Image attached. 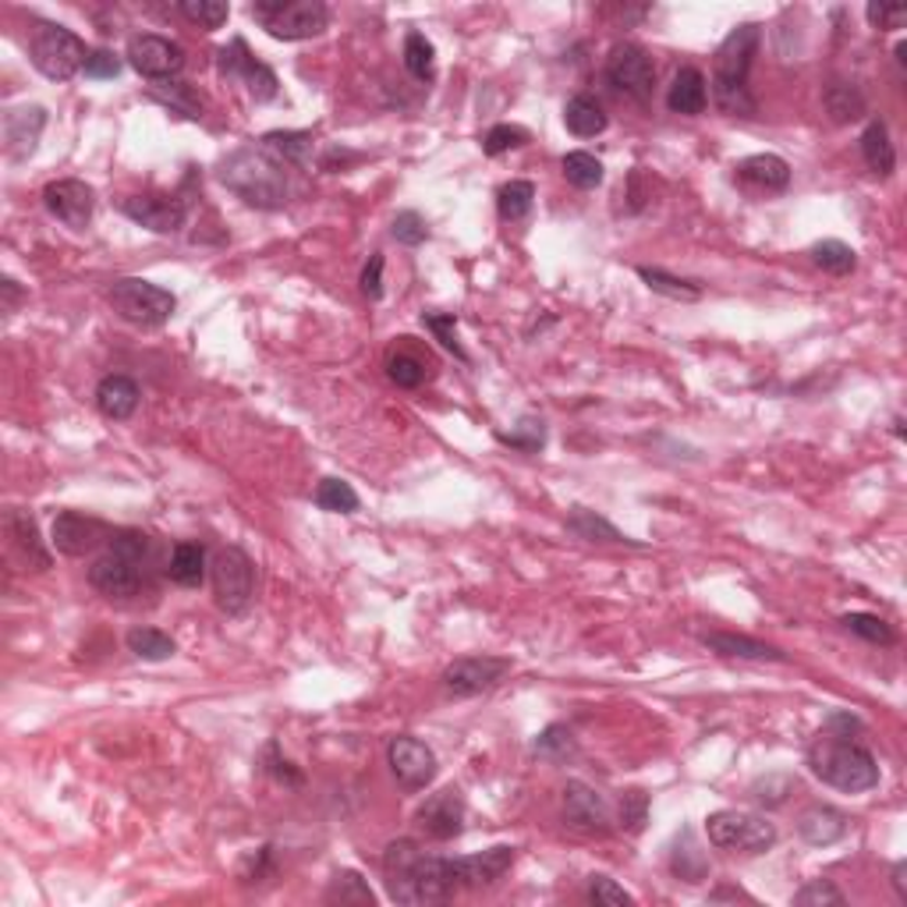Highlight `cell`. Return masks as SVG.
<instances>
[{
    "label": "cell",
    "mask_w": 907,
    "mask_h": 907,
    "mask_svg": "<svg viewBox=\"0 0 907 907\" xmlns=\"http://www.w3.org/2000/svg\"><path fill=\"white\" fill-rule=\"evenodd\" d=\"M216 67H221L224 78H238L241 86L249 89V97L255 103H269L280 92V83L274 75V67H266L263 61L252 58L249 43L241 36H235L231 43L221 50V58H216Z\"/></svg>",
    "instance_id": "11"
},
{
    "label": "cell",
    "mask_w": 907,
    "mask_h": 907,
    "mask_svg": "<svg viewBox=\"0 0 907 907\" xmlns=\"http://www.w3.org/2000/svg\"><path fill=\"white\" fill-rule=\"evenodd\" d=\"M847 830H851V819L833 805H811L797 816V833L811 847H830L836 841H844Z\"/></svg>",
    "instance_id": "24"
},
{
    "label": "cell",
    "mask_w": 907,
    "mask_h": 907,
    "mask_svg": "<svg viewBox=\"0 0 907 907\" xmlns=\"http://www.w3.org/2000/svg\"><path fill=\"white\" fill-rule=\"evenodd\" d=\"M564 125L571 135H578V139H595V135L606 131V114L592 97L578 92V97H571L564 106Z\"/></svg>",
    "instance_id": "30"
},
{
    "label": "cell",
    "mask_w": 907,
    "mask_h": 907,
    "mask_svg": "<svg viewBox=\"0 0 907 907\" xmlns=\"http://www.w3.org/2000/svg\"><path fill=\"white\" fill-rule=\"evenodd\" d=\"M121 213L153 235H178L188 221V206L178 196H131L121 202Z\"/></svg>",
    "instance_id": "18"
},
{
    "label": "cell",
    "mask_w": 907,
    "mask_h": 907,
    "mask_svg": "<svg viewBox=\"0 0 907 907\" xmlns=\"http://www.w3.org/2000/svg\"><path fill=\"white\" fill-rule=\"evenodd\" d=\"M390 235H394V238L401 241V245L415 249V245H423V241L429 238V227H426V221H423V213L404 210V213L394 216V227H390Z\"/></svg>",
    "instance_id": "53"
},
{
    "label": "cell",
    "mask_w": 907,
    "mask_h": 907,
    "mask_svg": "<svg viewBox=\"0 0 907 907\" xmlns=\"http://www.w3.org/2000/svg\"><path fill=\"white\" fill-rule=\"evenodd\" d=\"M532 752L546 763H567V759H575L578 755V741L564 723H550L543 734L536 738Z\"/></svg>",
    "instance_id": "40"
},
{
    "label": "cell",
    "mask_w": 907,
    "mask_h": 907,
    "mask_svg": "<svg viewBox=\"0 0 907 907\" xmlns=\"http://www.w3.org/2000/svg\"><path fill=\"white\" fill-rule=\"evenodd\" d=\"M564 819L575 826L581 833H592V836H603L610 833V805H606V797L600 791H592L589 783H578L571 780L564 788Z\"/></svg>",
    "instance_id": "20"
},
{
    "label": "cell",
    "mask_w": 907,
    "mask_h": 907,
    "mask_svg": "<svg viewBox=\"0 0 907 907\" xmlns=\"http://www.w3.org/2000/svg\"><path fill=\"white\" fill-rule=\"evenodd\" d=\"M316 504L330 514H355L358 511V493L351 490V482L344 479H323L316 486Z\"/></svg>",
    "instance_id": "45"
},
{
    "label": "cell",
    "mask_w": 907,
    "mask_h": 907,
    "mask_svg": "<svg viewBox=\"0 0 907 907\" xmlns=\"http://www.w3.org/2000/svg\"><path fill=\"white\" fill-rule=\"evenodd\" d=\"M149 100H156V103H164L171 106L174 114H185V117H192L199 121L202 111H206V103H202L199 92L188 86V83H178V78H167V83H153L149 86Z\"/></svg>",
    "instance_id": "34"
},
{
    "label": "cell",
    "mask_w": 907,
    "mask_h": 907,
    "mask_svg": "<svg viewBox=\"0 0 907 907\" xmlns=\"http://www.w3.org/2000/svg\"><path fill=\"white\" fill-rule=\"evenodd\" d=\"M418 826H423V833L429 841H454V836H462L465 830V797L462 791L446 788L429 794L423 808H418Z\"/></svg>",
    "instance_id": "19"
},
{
    "label": "cell",
    "mask_w": 907,
    "mask_h": 907,
    "mask_svg": "<svg viewBox=\"0 0 907 907\" xmlns=\"http://www.w3.org/2000/svg\"><path fill=\"white\" fill-rule=\"evenodd\" d=\"M383 872H387L390 897L398 904H440V900H451L462 890V883H457V861L426 855L423 844L408 841V836L387 844Z\"/></svg>",
    "instance_id": "1"
},
{
    "label": "cell",
    "mask_w": 907,
    "mask_h": 907,
    "mask_svg": "<svg viewBox=\"0 0 907 907\" xmlns=\"http://www.w3.org/2000/svg\"><path fill=\"white\" fill-rule=\"evenodd\" d=\"M153 560V539L139 528H117L111 543L89 567V585L106 600H128L142 589L146 564Z\"/></svg>",
    "instance_id": "5"
},
{
    "label": "cell",
    "mask_w": 907,
    "mask_h": 907,
    "mask_svg": "<svg viewBox=\"0 0 907 907\" xmlns=\"http://www.w3.org/2000/svg\"><path fill=\"white\" fill-rule=\"evenodd\" d=\"M167 575H171L174 585H185V589L202 585V578H206V546L202 543H178L171 553Z\"/></svg>",
    "instance_id": "33"
},
{
    "label": "cell",
    "mask_w": 907,
    "mask_h": 907,
    "mask_svg": "<svg viewBox=\"0 0 907 907\" xmlns=\"http://www.w3.org/2000/svg\"><path fill=\"white\" fill-rule=\"evenodd\" d=\"M648 822V794L645 791H628L620 797V826L628 833H642Z\"/></svg>",
    "instance_id": "54"
},
{
    "label": "cell",
    "mask_w": 907,
    "mask_h": 907,
    "mask_svg": "<svg viewBox=\"0 0 907 907\" xmlns=\"http://www.w3.org/2000/svg\"><path fill=\"white\" fill-rule=\"evenodd\" d=\"M639 277L645 280L648 291L670 298V302H698V298H702V284L684 280V277H673V274H667V269H659V266H639Z\"/></svg>",
    "instance_id": "35"
},
{
    "label": "cell",
    "mask_w": 907,
    "mask_h": 907,
    "mask_svg": "<svg viewBox=\"0 0 907 907\" xmlns=\"http://www.w3.org/2000/svg\"><path fill=\"white\" fill-rule=\"evenodd\" d=\"M706 103H709L706 75H702L698 67H681V72L673 75V86L667 92V106L673 114L695 117V114L706 111Z\"/></svg>",
    "instance_id": "28"
},
{
    "label": "cell",
    "mask_w": 907,
    "mask_h": 907,
    "mask_svg": "<svg viewBox=\"0 0 907 907\" xmlns=\"http://www.w3.org/2000/svg\"><path fill=\"white\" fill-rule=\"evenodd\" d=\"M249 15L284 43H302L330 25V11L323 0H255Z\"/></svg>",
    "instance_id": "6"
},
{
    "label": "cell",
    "mask_w": 907,
    "mask_h": 907,
    "mask_svg": "<svg viewBox=\"0 0 907 907\" xmlns=\"http://www.w3.org/2000/svg\"><path fill=\"white\" fill-rule=\"evenodd\" d=\"M794 904H802V907H841L844 893L836 890L830 879H811L808 886H802L794 893Z\"/></svg>",
    "instance_id": "51"
},
{
    "label": "cell",
    "mask_w": 907,
    "mask_h": 907,
    "mask_svg": "<svg viewBox=\"0 0 907 907\" xmlns=\"http://www.w3.org/2000/svg\"><path fill=\"white\" fill-rule=\"evenodd\" d=\"M178 11L188 22L199 25V29H206V33L221 29V25L231 18V8H227L224 0H181Z\"/></svg>",
    "instance_id": "46"
},
{
    "label": "cell",
    "mask_w": 907,
    "mask_h": 907,
    "mask_svg": "<svg viewBox=\"0 0 907 907\" xmlns=\"http://www.w3.org/2000/svg\"><path fill=\"white\" fill-rule=\"evenodd\" d=\"M86 78H97V83H106V78H117L121 75V61L114 58L111 50H89V61L83 67Z\"/></svg>",
    "instance_id": "59"
},
{
    "label": "cell",
    "mask_w": 907,
    "mask_h": 907,
    "mask_svg": "<svg viewBox=\"0 0 907 907\" xmlns=\"http://www.w3.org/2000/svg\"><path fill=\"white\" fill-rule=\"evenodd\" d=\"M808 766L822 783L844 791V794H865L879 788V763L875 755L858 744L855 738L819 730V738L808 748Z\"/></svg>",
    "instance_id": "4"
},
{
    "label": "cell",
    "mask_w": 907,
    "mask_h": 907,
    "mask_svg": "<svg viewBox=\"0 0 907 907\" xmlns=\"http://www.w3.org/2000/svg\"><path fill=\"white\" fill-rule=\"evenodd\" d=\"M216 178L227 192H235L255 210H280L291 196L288 167L277 156H269L263 146H241L227 153L216 167Z\"/></svg>",
    "instance_id": "2"
},
{
    "label": "cell",
    "mask_w": 907,
    "mask_h": 907,
    "mask_svg": "<svg viewBox=\"0 0 907 907\" xmlns=\"http://www.w3.org/2000/svg\"><path fill=\"white\" fill-rule=\"evenodd\" d=\"M567 532H575L578 539H585V543H628V546H639L634 539H628L620 528H614L606 518H600L595 511L589 507H571V518H567Z\"/></svg>",
    "instance_id": "32"
},
{
    "label": "cell",
    "mask_w": 907,
    "mask_h": 907,
    "mask_svg": "<svg viewBox=\"0 0 907 907\" xmlns=\"http://www.w3.org/2000/svg\"><path fill=\"white\" fill-rule=\"evenodd\" d=\"M528 142V131L518 128V125H493L490 131H486V139H482V153L486 156H500V153H507V149H518Z\"/></svg>",
    "instance_id": "52"
},
{
    "label": "cell",
    "mask_w": 907,
    "mask_h": 907,
    "mask_svg": "<svg viewBox=\"0 0 907 907\" xmlns=\"http://www.w3.org/2000/svg\"><path fill=\"white\" fill-rule=\"evenodd\" d=\"M29 58L36 64V72L47 75L50 83H67V78H75L86 67L89 50H86V43L72 29H64V25H53V22H43L33 33Z\"/></svg>",
    "instance_id": "7"
},
{
    "label": "cell",
    "mask_w": 907,
    "mask_h": 907,
    "mask_svg": "<svg viewBox=\"0 0 907 907\" xmlns=\"http://www.w3.org/2000/svg\"><path fill=\"white\" fill-rule=\"evenodd\" d=\"M811 260H816L819 269H826V274H833V277H847L858 269V252L836 238L819 241V245L811 249Z\"/></svg>",
    "instance_id": "39"
},
{
    "label": "cell",
    "mask_w": 907,
    "mask_h": 907,
    "mask_svg": "<svg viewBox=\"0 0 907 907\" xmlns=\"http://www.w3.org/2000/svg\"><path fill=\"white\" fill-rule=\"evenodd\" d=\"M111 305L114 313L131 323V327H164L178 308V298L160 284H149L142 277H121L111 288Z\"/></svg>",
    "instance_id": "8"
},
{
    "label": "cell",
    "mask_w": 907,
    "mask_h": 907,
    "mask_svg": "<svg viewBox=\"0 0 907 907\" xmlns=\"http://www.w3.org/2000/svg\"><path fill=\"white\" fill-rule=\"evenodd\" d=\"M139 383L131 380V376H103L100 387H97V404H100V412L106 418H114V423H125V418L135 415V408H139Z\"/></svg>",
    "instance_id": "27"
},
{
    "label": "cell",
    "mask_w": 907,
    "mask_h": 907,
    "mask_svg": "<svg viewBox=\"0 0 907 907\" xmlns=\"http://www.w3.org/2000/svg\"><path fill=\"white\" fill-rule=\"evenodd\" d=\"M670 869H673V875H681L684 883H702V879H706V872H709V861H706V855H702V851H698L692 830H684L681 836H677V847H673Z\"/></svg>",
    "instance_id": "37"
},
{
    "label": "cell",
    "mask_w": 907,
    "mask_h": 907,
    "mask_svg": "<svg viewBox=\"0 0 907 907\" xmlns=\"http://www.w3.org/2000/svg\"><path fill=\"white\" fill-rule=\"evenodd\" d=\"M822 730H833V734L855 738L858 730H861V720H858V716H851V713H830V716H826Z\"/></svg>",
    "instance_id": "61"
},
{
    "label": "cell",
    "mask_w": 907,
    "mask_h": 907,
    "mask_svg": "<svg viewBox=\"0 0 907 907\" xmlns=\"http://www.w3.org/2000/svg\"><path fill=\"white\" fill-rule=\"evenodd\" d=\"M358 284H362V294L369 298V302H380L383 298V255L380 252L369 255V263H365Z\"/></svg>",
    "instance_id": "60"
},
{
    "label": "cell",
    "mask_w": 907,
    "mask_h": 907,
    "mask_svg": "<svg viewBox=\"0 0 907 907\" xmlns=\"http://www.w3.org/2000/svg\"><path fill=\"white\" fill-rule=\"evenodd\" d=\"M904 875H907V865L897 861V865H893V886H897V897L900 900H907V879Z\"/></svg>",
    "instance_id": "63"
},
{
    "label": "cell",
    "mask_w": 907,
    "mask_h": 907,
    "mask_svg": "<svg viewBox=\"0 0 907 907\" xmlns=\"http://www.w3.org/2000/svg\"><path fill=\"white\" fill-rule=\"evenodd\" d=\"M114 528L92 518V514H78V511H61L53 518V546L67 557H86V553L100 550L111 543Z\"/></svg>",
    "instance_id": "17"
},
{
    "label": "cell",
    "mask_w": 907,
    "mask_h": 907,
    "mask_svg": "<svg viewBox=\"0 0 907 907\" xmlns=\"http://www.w3.org/2000/svg\"><path fill=\"white\" fill-rule=\"evenodd\" d=\"M216 606L227 617H241L255 595V564L241 546H221L210 564Z\"/></svg>",
    "instance_id": "10"
},
{
    "label": "cell",
    "mask_w": 907,
    "mask_h": 907,
    "mask_svg": "<svg viewBox=\"0 0 907 907\" xmlns=\"http://www.w3.org/2000/svg\"><path fill=\"white\" fill-rule=\"evenodd\" d=\"M330 900H341V904H376V893L365 886V879L358 875V872H351V869H344V872H337L333 875V883H330V893H327Z\"/></svg>",
    "instance_id": "48"
},
{
    "label": "cell",
    "mask_w": 907,
    "mask_h": 907,
    "mask_svg": "<svg viewBox=\"0 0 907 907\" xmlns=\"http://www.w3.org/2000/svg\"><path fill=\"white\" fill-rule=\"evenodd\" d=\"M564 178L571 181L581 192H592V188L603 185V160H595L585 149H575V153L564 156Z\"/></svg>",
    "instance_id": "41"
},
{
    "label": "cell",
    "mask_w": 907,
    "mask_h": 907,
    "mask_svg": "<svg viewBox=\"0 0 907 907\" xmlns=\"http://www.w3.org/2000/svg\"><path fill=\"white\" fill-rule=\"evenodd\" d=\"M423 323L457 362H468V351L462 348V341H457V316L454 313H426Z\"/></svg>",
    "instance_id": "50"
},
{
    "label": "cell",
    "mask_w": 907,
    "mask_h": 907,
    "mask_svg": "<svg viewBox=\"0 0 907 907\" xmlns=\"http://www.w3.org/2000/svg\"><path fill=\"white\" fill-rule=\"evenodd\" d=\"M43 206L50 216H58L64 227L86 231L92 221V210H97V192H92V185L78 181V178H61L43 188Z\"/></svg>",
    "instance_id": "16"
},
{
    "label": "cell",
    "mask_w": 907,
    "mask_h": 907,
    "mask_svg": "<svg viewBox=\"0 0 907 907\" xmlns=\"http://www.w3.org/2000/svg\"><path fill=\"white\" fill-rule=\"evenodd\" d=\"M841 625L851 634H858V639L872 642V645H893V642H897V631H893L886 620L875 617V614H844Z\"/></svg>",
    "instance_id": "47"
},
{
    "label": "cell",
    "mask_w": 907,
    "mask_h": 907,
    "mask_svg": "<svg viewBox=\"0 0 907 907\" xmlns=\"http://www.w3.org/2000/svg\"><path fill=\"white\" fill-rule=\"evenodd\" d=\"M791 791H794V780H791V777H766V780H759V783H755V788H752L755 802H759V805H769V808L788 802V794H791Z\"/></svg>",
    "instance_id": "57"
},
{
    "label": "cell",
    "mask_w": 907,
    "mask_h": 907,
    "mask_svg": "<svg viewBox=\"0 0 907 907\" xmlns=\"http://www.w3.org/2000/svg\"><path fill=\"white\" fill-rule=\"evenodd\" d=\"M260 146L269 156H277L284 167H308L313 160V131H266Z\"/></svg>",
    "instance_id": "29"
},
{
    "label": "cell",
    "mask_w": 907,
    "mask_h": 907,
    "mask_svg": "<svg viewBox=\"0 0 907 907\" xmlns=\"http://www.w3.org/2000/svg\"><path fill=\"white\" fill-rule=\"evenodd\" d=\"M826 111H830V117L836 121V125H847V121H858L865 114V92L858 86H851V83H833L830 89H826Z\"/></svg>",
    "instance_id": "38"
},
{
    "label": "cell",
    "mask_w": 907,
    "mask_h": 907,
    "mask_svg": "<svg viewBox=\"0 0 907 907\" xmlns=\"http://www.w3.org/2000/svg\"><path fill=\"white\" fill-rule=\"evenodd\" d=\"M0 291H4V308H15V302L22 298V288L11 277H4V284H0Z\"/></svg>",
    "instance_id": "62"
},
{
    "label": "cell",
    "mask_w": 907,
    "mask_h": 907,
    "mask_svg": "<svg viewBox=\"0 0 907 907\" xmlns=\"http://www.w3.org/2000/svg\"><path fill=\"white\" fill-rule=\"evenodd\" d=\"M507 673H511V663L500 656H465V659H454L443 670V688L454 698H476L496 688Z\"/></svg>",
    "instance_id": "13"
},
{
    "label": "cell",
    "mask_w": 907,
    "mask_h": 907,
    "mask_svg": "<svg viewBox=\"0 0 907 907\" xmlns=\"http://www.w3.org/2000/svg\"><path fill=\"white\" fill-rule=\"evenodd\" d=\"M43 128H47V106L39 103L11 106L4 114V149L11 164H22V160H29L36 153Z\"/></svg>",
    "instance_id": "21"
},
{
    "label": "cell",
    "mask_w": 907,
    "mask_h": 907,
    "mask_svg": "<svg viewBox=\"0 0 907 907\" xmlns=\"http://www.w3.org/2000/svg\"><path fill=\"white\" fill-rule=\"evenodd\" d=\"M589 900L600 904V907H625V904H634L631 893H628L625 886H617L610 875H592V879H589Z\"/></svg>",
    "instance_id": "55"
},
{
    "label": "cell",
    "mask_w": 907,
    "mask_h": 907,
    "mask_svg": "<svg viewBox=\"0 0 907 907\" xmlns=\"http://www.w3.org/2000/svg\"><path fill=\"white\" fill-rule=\"evenodd\" d=\"M263 769L274 780H280V783H288V788H302V769H294V763H288L280 755V748L277 744H266V755H263Z\"/></svg>",
    "instance_id": "56"
},
{
    "label": "cell",
    "mask_w": 907,
    "mask_h": 907,
    "mask_svg": "<svg viewBox=\"0 0 907 907\" xmlns=\"http://www.w3.org/2000/svg\"><path fill=\"white\" fill-rule=\"evenodd\" d=\"M454 861H457V883H462V890L493 886L514 865V847H490L482 855H462Z\"/></svg>",
    "instance_id": "23"
},
{
    "label": "cell",
    "mask_w": 907,
    "mask_h": 907,
    "mask_svg": "<svg viewBox=\"0 0 907 907\" xmlns=\"http://www.w3.org/2000/svg\"><path fill=\"white\" fill-rule=\"evenodd\" d=\"M496 440L514 446V451H521V454H539L543 451V443H546V426H543V418L528 415L514 429H496Z\"/></svg>",
    "instance_id": "43"
},
{
    "label": "cell",
    "mask_w": 907,
    "mask_h": 907,
    "mask_svg": "<svg viewBox=\"0 0 907 907\" xmlns=\"http://www.w3.org/2000/svg\"><path fill=\"white\" fill-rule=\"evenodd\" d=\"M532 202H536V185L532 181H507L496 192V210L511 224L525 221V216L532 213Z\"/></svg>",
    "instance_id": "42"
},
{
    "label": "cell",
    "mask_w": 907,
    "mask_h": 907,
    "mask_svg": "<svg viewBox=\"0 0 907 907\" xmlns=\"http://www.w3.org/2000/svg\"><path fill=\"white\" fill-rule=\"evenodd\" d=\"M404 67L418 83H429L432 72H437V47L423 33H408V39H404Z\"/></svg>",
    "instance_id": "44"
},
{
    "label": "cell",
    "mask_w": 907,
    "mask_h": 907,
    "mask_svg": "<svg viewBox=\"0 0 907 907\" xmlns=\"http://www.w3.org/2000/svg\"><path fill=\"white\" fill-rule=\"evenodd\" d=\"M387 376H390V380H394L401 390H415V387L426 383V362L415 358V355H404V351H398V355L387 358Z\"/></svg>",
    "instance_id": "49"
},
{
    "label": "cell",
    "mask_w": 907,
    "mask_h": 907,
    "mask_svg": "<svg viewBox=\"0 0 907 907\" xmlns=\"http://www.w3.org/2000/svg\"><path fill=\"white\" fill-rule=\"evenodd\" d=\"M702 645L713 648L716 656H730V659H759V663H788V653H780L777 645L748 639V634H734V631H709L702 634Z\"/></svg>",
    "instance_id": "26"
},
{
    "label": "cell",
    "mask_w": 907,
    "mask_h": 907,
    "mask_svg": "<svg viewBox=\"0 0 907 907\" xmlns=\"http://www.w3.org/2000/svg\"><path fill=\"white\" fill-rule=\"evenodd\" d=\"M759 25L744 22L738 29H730L727 39L720 43L713 58V103L720 106L723 114L734 117H752L755 114V97L748 89V72L755 61V50H759Z\"/></svg>",
    "instance_id": "3"
},
{
    "label": "cell",
    "mask_w": 907,
    "mask_h": 907,
    "mask_svg": "<svg viewBox=\"0 0 907 907\" xmlns=\"http://www.w3.org/2000/svg\"><path fill=\"white\" fill-rule=\"evenodd\" d=\"M734 178L748 188V192H783L791 185V164L777 153H755L741 160L734 167Z\"/></svg>",
    "instance_id": "22"
},
{
    "label": "cell",
    "mask_w": 907,
    "mask_h": 907,
    "mask_svg": "<svg viewBox=\"0 0 907 907\" xmlns=\"http://www.w3.org/2000/svg\"><path fill=\"white\" fill-rule=\"evenodd\" d=\"M606 83L631 100H648L656 86V64L642 47L620 43L610 50V58H606Z\"/></svg>",
    "instance_id": "12"
},
{
    "label": "cell",
    "mask_w": 907,
    "mask_h": 907,
    "mask_svg": "<svg viewBox=\"0 0 907 907\" xmlns=\"http://www.w3.org/2000/svg\"><path fill=\"white\" fill-rule=\"evenodd\" d=\"M865 18H869L872 29H900L907 22V8L904 4H869L865 8Z\"/></svg>",
    "instance_id": "58"
},
{
    "label": "cell",
    "mask_w": 907,
    "mask_h": 907,
    "mask_svg": "<svg viewBox=\"0 0 907 907\" xmlns=\"http://www.w3.org/2000/svg\"><path fill=\"white\" fill-rule=\"evenodd\" d=\"M128 61L139 75L153 78V83H167L185 67V50L167 36L142 33L128 39Z\"/></svg>",
    "instance_id": "15"
},
{
    "label": "cell",
    "mask_w": 907,
    "mask_h": 907,
    "mask_svg": "<svg viewBox=\"0 0 907 907\" xmlns=\"http://www.w3.org/2000/svg\"><path fill=\"white\" fill-rule=\"evenodd\" d=\"M706 833L713 847L741 851V855H766L777 844V826L766 816L738 808H720L706 819Z\"/></svg>",
    "instance_id": "9"
},
{
    "label": "cell",
    "mask_w": 907,
    "mask_h": 907,
    "mask_svg": "<svg viewBox=\"0 0 907 907\" xmlns=\"http://www.w3.org/2000/svg\"><path fill=\"white\" fill-rule=\"evenodd\" d=\"M861 156L879 178H890L893 167H897V153H893V142L883 121H869V128L861 131Z\"/></svg>",
    "instance_id": "31"
},
{
    "label": "cell",
    "mask_w": 907,
    "mask_h": 907,
    "mask_svg": "<svg viewBox=\"0 0 907 907\" xmlns=\"http://www.w3.org/2000/svg\"><path fill=\"white\" fill-rule=\"evenodd\" d=\"M125 642H128V653L139 656L142 663H164L178 653V642L160 628H131Z\"/></svg>",
    "instance_id": "36"
},
{
    "label": "cell",
    "mask_w": 907,
    "mask_h": 907,
    "mask_svg": "<svg viewBox=\"0 0 907 907\" xmlns=\"http://www.w3.org/2000/svg\"><path fill=\"white\" fill-rule=\"evenodd\" d=\"M4 528H8V539H11V546H15V553L33 567V571H47L50 567V550L43 546V539H39V525L29 511H8V518H4Z\"/></svg>",
    "instance_id": "25"
},
{
    "label": "cell",
    "mask_w": 907,
    "mask_h": 907,
    "mask_svg": "<svg viewBox=\"0 0 907 907\" xmlns=\"http://www.w3.org/2000/svg\"><path fill=\"white\" fill-rule=\"evenodd\" d=\"M387 763H390V773L398 777V783L404 791H426L440 773L437 752L418 738H394L390 741Z\"/></svg>",
    "instance_id": "14"
}]
</instances>
